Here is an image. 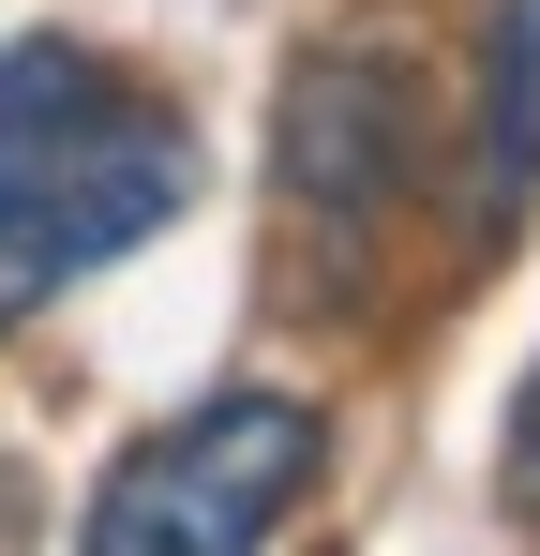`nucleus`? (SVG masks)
<instances>
[{
  "label": "nucleus",
  "instance_id": "nucleus-1",
  "mask_svg": "<svg viewBox=\"0 0 540 556\" xmlns=\"http://www.w3.org/2000/svg\"><path fill=\"white\" fill-rule=\"evenodd\" d=\"M180 211V121L120 91L90 46H15L0 61V316L90 286Z\"/></svg>",
  "mask_w": 540,
  "mask_h": 556
},
{
  "label": "nucleus",
  "instance_id": "nucleus-2",
  "mask_svg": "<svg viewBox=\"0 0 540 556\" xmlns=\"http://www.w3.org/2000/svg\"><path fill=\"white\" fill-rule=\"evenodd\" d=\"M300 481H316V406L300 391H210L180 437L120 452V481L90 496V556H270Z\"/></svg>",
  "mask_w": 540,
  "mask_h": 556
},
{
  "label": "nucleus",
  "instance_id": "nucleus-3",
  "mask_svg": "<svg viewBox=\"0 0 540 556\" xmlns=\"http://www.w3.org/2000/svg\"><path fill=\"white\" fill-rule=\"evenodd\" d=\"M270 151H285V166H270L285 195H316L331 226H360V211L390 195V166H406V91H390L375 61H316L300 91L270 105Z\"/></svg>",
  "mask_w": 540,
  "mask_h": 556
},
{
  "label": "nucleus",
  "instance_id": "nucleus-4",
  "mask_svg": "<svg viewBox=\"0 0 540 556\" xmlns=\"http://www.w3.org/2000/svg\"><path fill=\"white\" fill-rule=\"evenodd\" d=\"M511 466H526V496H540V376H526V437H511Z\"/></svg>",
  "mask_w": 540,
  "mask_h": 556
}]
</instances>
